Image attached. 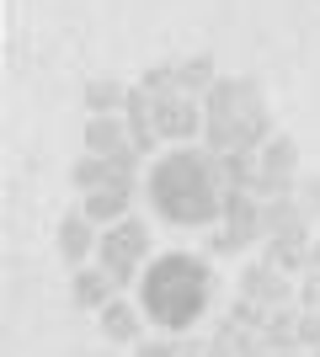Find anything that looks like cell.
<instances>
[{"mask_svg":"<svg viewBox=\"0 0 320 357\" xmlns=\"http://www.w3.org/2000/svg\"><path fill=\"white\" fill-rule=\"evenodd\" d=\"M261 171H277V176H294V165H299V149H294V139H283V134H273L267 144H261Z\"/></svg>","mask_w":320,"mask_h":357,"instance_id":"cell-18","label":"cell"},{"mask_svg":"<svg viewBox=\"0 0 320 357\" xmlns=\"http://www.w3.org/2000/svg\"><path fill=\"white\" fill-rule=\"evenodd\" d=\"M139 320H144V310H139V304H128V298H112V304L102 310L107 342H139Z\"/></svg>","mask_w":320,"mask_h":357,"instance_id":"cell-15","label":"cell"},{"mask_svg":"<svg viewBox=\"0 0 320 357\" xmlns=\"http://www.w3.org/2000/svg\"><path fill=\"white\" fill-rule=\"evenodd\" d=\"M299 304H305V310H320V267H310L305 278H299Z\"/></svg>","mask_w":320,"mask_h":357,"instance_id":"cell-24","label":"cell"},{"mask_svg":"<svg viewBox=\"0 0 320 357\" xmlns=\"http://www.w3.org/2000/svg\"><path fill=\"white\" fill-rule=\"evenodd\" d=\"M139 357H176L171 342H139Z\"/></svg>","mask_w":320,"mask_h":357,"instance_id":"cell-25","label":"cell"},{"mask_svg":"<svg viewBox=\"0 0 320 357\" xmlns=\"http://www.w3.org/2000/svg\"><path fill=\"white\" fill-rule=\"evenodd\" d=\"M261 219H267V235H305L310 240V213H305V203H299V197H267V203H261Z\"/></svg>","mask_w":320,"mask_h":357,"instance_id":"cell-12","label":"cell"},{"mask_svg":"<svg viewBox=\"0 0 320 357\" xmlns=\"http://www.w3.org/2000/svg\"><path fill=\"white\" fill-rule=\"evenodd\" d=\"M96 245H102V235H96V219L86 208H75V213H64V224H59V256L70 261V267H86L96 256Z\"/></svg>","mask_w":320,"mask_h":357,"instance_id":"cell-8","label":"cell"},{"mask_svg":"<svg viewBox=\"0 0 320 357\" xmlns=\"http://www.w3.org/2000/svg\"><path fill=\"white\" fill-rule=\"evenodd\" d=\"M241 294L277 310V304H289V272H277L273 261H261V267H245L241 272Z\"/></svg>","mask_w":320,"mask_h":357,"instance_id":"cell-10","label":"cell"},{"mask_svg":"<svg viewBox=\"0 0 320 357\" xmlns=\"http://www.w3.org/2000/svg\"><path fill=\"white\" fill-rule=\"evenodd\" d=\"M123 102H128V91L118 80H91L86 86V112H123Z\"/></svg>","mask_w":320,"mask_h":357,"instance_id":"cell-19","label":"cell"},{"mask_svg":"<svg viewBox=\"0 0 320 357\" xmlns=\"http://www.w3.org/2000/svg\"><path fill=\"white\" fill-rule=\"evenodd\" d=\"M70 298H75V310H96V314H102L107 304L118 298V278H112L107 267H75Z\"/></svg>","mask_w":320,"mask_h":357,"instance_id":"cell-9","label":"cell"},{"mask_svg":"<svg viewBox=\"0 0 320 357\" xmlns=\"http://www.w3.org/2000/svg\"><path fill=\"white\" fill-rule=\"evenodd\" d=\"M267 261L277 272H310V240L305 235H267Z\"/></svg>","mask_w":320,"mask_h":357,"instance_id":"cell-14","label":"cell"},{"mask_svg":"<svg viewBox=\"0 0 320 357\" xmlns=\"http://www.w3.org/2000/svg\"><path fill=\"white\" fill-rule=\"evenodd\" d=\"M155 123H160V139H198L203 123H208V112L198 107V96L192 91H155Z\"/></svg>","mask_w":320,"mask_h":357,"instance_id":"cell-6","label":"cell"},{"mask_svg":"<svg viewBox=\"0 0 320 357\" xmlns=\"http://www.w3.org/2000/svg\"><path fill=\"white\" fill-rule=\"evenodd\" d=\"M294 197L305 203V213H310V219H320V176H305L299 187H294Z\"/></svg>","mask_w":320,"mask_h":357,"instance_id":"cell-22","label":"cell"},{"mask_svg":"<svg viewBox=\"0 0 320 357\" xmlns=\"http://www.w3.org/2000/svg\"><path fill=\"white\" fill-rule=\"evenodd\" d=\"M310 357H320V347H310Z\"/></svg>","mask_w":320,"mask_h":357,"instance_id":"cell-29","label":"cell"},{"mask_svg":"<svg viewBox=\"0 0 320 357\" xmlns=\"http://www.w3.org/2000/svg\"><path fill=\"white\" fill-rule=\"evenodd\" d=\"M213 294V272L203 267V256H160L144 267L139 278V304L160 331H187L198 326V314L208 310Z\"/></svg>","mask_w":320,"mask_h":357,"instance_id":"cell-2","label":"cell"},{"mask_svg":"<svg viewBox=\"0 0 320 357\" xmlns=\"http://www.w3.org/2000/svg\"><path fill=\"white\" fill-rule=\"evenodd\" d=\"M299 347H320V310L299 304Z\"/></svg>","mask_w":320,"mask_h":357,"instance_id":"cell-23","label":"cell"},{"mask_svg":"<svg viewBox=\"0 0 320 357\" xmlns=\"http://www.w3.org/2000/svg\"><path fill=\"white\" fill-rule=\"evenodd\" d=\"M176 357H208V347H203V342H182V347H176Z\"/></svg>","mask_w":320,"mask_h":357,"instance_id":"cell-26","label":"cell"},{"mask_svg":"<svg viewBox=\"0 0 320 357\" xmlns=\"http://www.w3.org/2000/svg\"><path fill=\"white\" fill-rule=\"evenodd\" d=\"M224 197V165L213 149H171L150 171V203L166 224H213Z\"/></svg>","mask_w":320,"mask_h":357,"instance_id":"cell-1","label":"cell"},{"mask_svg":"<svg viewBox=\"0 0 320 357\" xmlns=\"http://www.w3.org/2000/svg\"><path fill=\"white\" fill-rule=\"evenodd\" d=\"M96 261H102V267L118 278V288H123V283H134L139 267L150 261V229H144L139 219L107 224V229H102V245H96Z\"/></svg>","mask_w":320,"mask_h":357,"instance_id":"cell-5","label":"cell"},{"mask_svg":"<svg viewBox=\"0 0 320 357\" xmlns=\"http://www.w3.org/2000/svg\"><path fill=\"white\" fill-rule=\"evenodd\" d=\"M261 342H267V352H294L299 347V314L294 310H267V326H261Z\"/></svg>","mask_w":320,"mask_h":357,"instance_id":"cell-16","label":"cell"},{"mask_svg":"<svg viewBox=\"0 0 320 357\" xmlns=\"http://www.w3.org/2000/svg\"><path fill=\"white\" fill-rule=\"evenodd\" d=\"M128 203H134V187L102 181V187H91V192H86V203H80V208L91 213L96 224H118V219H128Z\"/></svg>","mask_w":320,"mask_h":357,"instance_id":"cell-11","label":"cell"},{"mask_svg":"<svg viewBox=\"0 0 320 357\" xmlns=\"http://www.w3.org/2000/svg\"><path fill=\"white\" fill-rule=\"evenodd\" d=\"M107 176L118 181V187H134V176H139V149L134 144L112 149V155H107Z\"/></svg>","mask_w":320,"mask_h":357,"instance_id":"cell-21","label":"cell"},{"mask_svg":"<svg viewBox=\"0 0 320 357\" xmlns=\"http://www.w3.org/2000/svg\"><path fill=\"white\" fill-rule=\"evenodd\" d=\"M267 357H294V352H267Z\"/></svg>","mask_w":320,"mask_h":357,"instance_id":"cell-28","label":"cell"},{"mask_svg":"<svg viewBox=\"0 0 320 357\" xmlns=\"http://www.w3.org/2000/svg\"><path fill=\"white\" fill-rule=\"evenodd\" d=\"M203 144L213 155H235V149H261L273 139V112L251 80H213V91L203 96Z\"/></svg>","mask_w":320,"mask_h":357,"instance_id":"cell-3","label":"cell"},{"mask_svg":"<svg viewBox=\"0 0 320 357\" xmlns=\"http://www.w3.org/2000/svg\"><path fill=\"white\" fill-rule=\"evenodd\" d=\"M123 144H128V118H118V112H91L86 118V149L91 155H112Z\"/></svg>","mask_w":320,"mask_h":357,"instance_id":"cell-13","label":"cell"},{"mask_svg":"<svg viewBox=\"0 0 320 357\" xmlns=\"http://www.w3.org/2000/svg\"><path fill=\"white\" fill-rule=\"evenodd\" d=\"M267 240V219H261V197L257 192H229L224 197V213H219V229H213L208 251L213 256H235L245 245Z\"/></svg>","mask_w":320,"mask_h":357,"instance_id":"cell-4","label":"cell"},{"mask_svg":"<svg viewBox=\"0 0 320 357\" xmlns=\"http://www.w3.org/2000/svg\"><path fill=\"white\" fill-rule=\"evenodd\" d=\"M70 181H75L80 192H91V187L112 181V176H107V155H91V149H86V155L75 160V171H70Z\"/></svg>","mask_w":320,"mask_h":357,"instance_id":"cell-20","label":"cell"},{"mask_svg":"<svg viewBox=\"0 0 320 357\" xmlns=\"http://www.w3.org/2000/svg\"><path fill=\"white\" fill-rule=\"evenodd\" d=\"M123 118H128V144H134L139 155H150V149L160 144V123H155V91L144 86V80L128 91V102H123Z\"/></svg>","mask_w":320,"mask_h":357,"instance_id":"cell-7","label":"cell"},{"mask_svg":"<svg viewBox=\"0 0 320 357\" xmlns=\"http://www.w3.org/2000/svg\"><path fill=\"white\" fill-rule=\"evenodd\" d=\"M176 75H182V91H192V96H208L213 80H219V70H213L208 54H192L187 64H176Z\"/></svg>","mask_w":320,"mask_h":357,"instance_id":"cell-17","label":"cell"},{"mask_svg":"<svg viewBox=\"0 0 320 357\" xmlns=\"http://www.w3.org/2000/svg\"><path fill=\"white\" fill-rule=\"evenodd\" d=\"M310 267H320V240H310Z\"/></svg>","mask_w":320,"mask_h":357,"instance_id":"cell-27","label":"cell"}]
</instances>
